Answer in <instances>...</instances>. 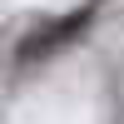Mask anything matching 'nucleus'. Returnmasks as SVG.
<instances>
[{
  "label": "nucleus",
  "instance_id": "nucleus-1",
  "mask_svg": "<svg viewBox=\"0 0 124 124\" xmlns=\"http://www.w3.org/2000/svg\"><path fill=\"white\" fill-rule=\"evenodd\" d=\"M89 15H94V10H75V15H65V20H55V25L35 30V35H25V40H20V60H45V55H55L60 45L79 40L85 25H89Z\"/></svg>",
  "mask_w": 124,
  "mask_h": 124
}]
</instances>
